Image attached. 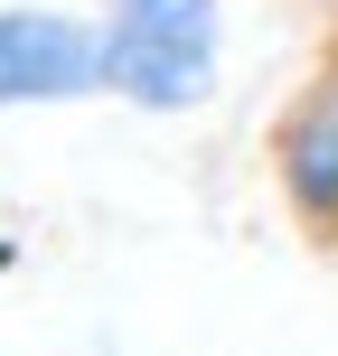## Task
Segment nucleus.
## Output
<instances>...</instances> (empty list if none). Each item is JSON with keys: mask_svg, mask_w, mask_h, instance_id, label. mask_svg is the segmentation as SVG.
I'll use <instances>...</instances> for the list:
<instances>
[{"mask_svg": "<svg viewBox=\"0 0 338 356\" xmlns=\"http://www.w3.org/2000/svg\"><path fill=\"white\" fill-rule=\"evenodd\" d=\"M104 104V19L66 0H0V113Z\"/></svg>", "mask_w": 338, "mask_h": 356, "instance_id": "2", "label": "nucleus"}, {"mask_svg": "<svg viewBox=\"0 0 338 356\" xmlns=\"http://www.w3.org/2000/svg\"><path fill=\"white\" fill-rule=\"evenodd\" d=\"M104 19V104L207 113L226 85V0H94Z\"/></svg>", "mask_w": 338, "mask_h": 356, "instance_id": "1", "label": "nucleus"}, {"mask_svg": "<svg viewBox=\"0 0 338 356\" xmlns=\"http://www.w3.org/2000/svg\"><path fill=\"white\" fill-rule=\"evenodd\" d=\"M263 160H272V188H282L291 225L320 234V244L338 253V47L291 85V104L272 113Z\"/></svg>", "mask_w": 338, "mask_h": 356, "instance_id": "3", "label": "nucleus"}, {"mask_svg": "<svg viewBox=\"0 0 338 356\" xmlns=\"http://www.w3.org/2000/svg\"><path fill=\"white\" fill-rule=\"evenodd\" d=\"M10 263H19V234H10V225H0V272H10Z\"/></svg>", "mask_w": 338, "mask_h": 356, "instance_id": "4", "label": "nucleus"}]
</instances>
